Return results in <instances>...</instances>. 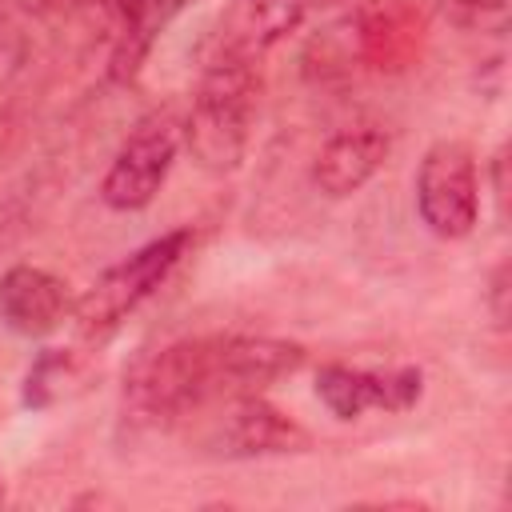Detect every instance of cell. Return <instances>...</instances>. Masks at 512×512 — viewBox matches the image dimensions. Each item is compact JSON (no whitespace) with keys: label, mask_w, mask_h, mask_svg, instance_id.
I'll return each instance as SVG.
<instances>
[{"label":"cell","mask_w":512,"mask_h":512,"mask_svg":"<svg viewBox=\"0 0 512 512\" xmlns=\"http://www.w3.org/2000/svg\"><path fill=\"white\" fill-rule=\"evenodd\" d=\"M304 364V348L296 340L276 336H188L176 340L124 380V412L136 424L168 428L216 400H232L244 392H260Z\"/></svg>","instance_id":"1"},{"label":"cell","mask_w":512,"mask_h":512,"mask_svg":"<svg viewBox=\"0 0 512 512\" xmlns=\"http://www.w3.org/2000/svg\"><path fill=\"white\" fill-rule=\"evenodd\" d=\"M256 92H260V64L256 60H232V56H204L192 108L180 120L184 144L192 160L204 172H232L240 168L252 136L256 116Z\"/></svg>","instance_id":"2"},{"label":"cell","mask_w":512,"mask_h":512,"mask_svg":"<svg viewBox=\"0 0 512 512\" xmlns=\"http://www.w3.org/2000/svg\"><path fill=\"white\" fill-rule=\"evenodd\" d=\"M192 248V228H172L156 240H148L144 248H136L132 256H124L120 264L104 268L88 288L84 296L76 300L72 316H76V328L84 336H104L112 332L120 320H128L168 276L172 268L188 256Z\"/></svg>","instance_id":"3"},{"label":"cell","mask_w":512,"mask_h":512,"mask_svg":"<svg viewBox=\"0 0 512 512\" xmlns=\"http://www.w3.org/2000/svg\"><path fill=\"white\" fill-rule=\"evenodd\" d=\"M184 128L172 108L148 112L116 148L104 180H100V200L112 212H136L148 208L160 192V184L172 172V160L180 152Z\"/></svg>","instance_id":"4"},{"label":"cell","mask_w":512,"mask_h":512,"mask_svg":"<svg viewBox=\"0 0 512 512\" xmlns=\"http://www.w3.org/2000/svg\"><path fill=\"white\" fill-rule=\"evenodd\" d=\"M416 208L432 236L464 240L480 220L476 156L464 140H436L416 168Z\"/></svg>","instance_id":"5"},{"label":"cell","mask_w":512,"mask_h":512,"mask_svg":"<svg viewBox=\"0 0 512 512\" xmlns=\"http://www.w3.org/2000/svg\"><path fill=\"white\" fill-rule=\"evenodd\" d=\"M316 396L336 420H356L364 412H408L424 396V372L412 364L400 368L324 364L316 372Z\"/></svg>","instance_id":"6"},{"label":"cell","mask_w":512,"mask_h":512,"mask_svg":"<svg viewBox=\"0 0 512 512\" xmlns=\"http://www.w3.org/2000/svg\"><path fill=\"white\" fill-rule=\"evenodd\" d=\"M312 444L308 428L268 404L260 392H244L224 400V416L212 428V448L220 456L252 460V456H288Z\"/></svg>","instance_id":"7"},{"label":"cell","mask_w":512,"mask_h":512,"mask_svg":"<svg viewBox=\"0 0 512 512\" xmlns=\"http://www.w3.org/2000/svg\"><path fill=\"white\" fill-rule=\"evenodd\" d=\"M308 0H232L204 40V56L256 60L304 20Z\"/></svg>","instance_id":"8"},{"label":"cell","mask_w":512,"mask_h":512,"mask_svg":"<svg viewBox=\"0 0 512 512\" xmlns=\"http://www.w3.org/2000/svg\"><path fill=\"white\" fill-rule=\"evenodd\" d=\"M72 312L68 284L36 264H12L0 276V324L16 336H48Z\"/></svg>","instance_id":"9"},{"label":"cell","mask_w":512,"mask_h":512,"mask_svg":"<svg viewBox=\"0 0 512 512\" xmlns=\"http://www.w3.org/2000/svg\"><path fill=\"white\" fill-rule=\"evenodd\" d=\"M388 156V132L376 124H352L324 140L312 164V180L324 196H352L360 192Z\"/></svg>","instance_id":"10"},{"label":"cell","mask_w":512,"mask_h":512,"mask_svg":"<svg viewBox=\"0 0 512 512\" xmlns=\"http://www.w3.org/2000/svg\"><path fill=\"white\" fill-rule=\"evenodd\" d=\"M192 0H116V16H120V32H116V48H112V64L108 72L116 80H132L148 56V48L156 44V36L188 8Z\"/></svg>","instance_id":"11"},{"label":"cell","mask_w":512,"mask_h":512,"mask_svg":"<svg viewBox=\"0 0 512 512\" xmlns=\"http://www.w3.org/2000/svg\"><path fill=\"white\" fill-rule=\"evenodd\" d=\"M72 380H76L72 356L60 352V348H48V352H40V360L32 364V372L24 380V404L28 408H48L68 392Z\"/></svg>","instance_id":"12"},{"label":"cell","mask_w":512,"mask_h":512,"mask_svg":"<svg viewBox=\"0 0 512 512\" xmlns=\"http://www.w3.org/2000/svg\"><path fill=\"white\" fill-rule=\"evenodd\" d=\"M488 308L496 328H508V264H496L492 284H488Z\"/></svg>","instance_id":"13"},{"label":"cell","mask_w":512,"mask_h":512,"mask_svg":"<svg viewBox=\"0 0 512 512\" xmlns=\"http://www.w3.org/2000/svg\"><path fill=\"white\" fill-rule=\"evenodd\" d=\"M504 4L508 0H448V8L456 12V20H464V24H480L488 16H500Z\"/></svg>","instance_id":"14"},{"label":"cell","mask_w":512,"mask_h":512,"mask_svg":"<svg viewBox=\"0 0 512 512\" xmlns=\"http://www.w3.org/2000/svg\"><path fill=\"white\" fill-rule=\"evenodd\" d=\"M320 4H340V0H320Z\"/></svg>","instance_id":"15"},{"label":"cell","mask_w":512,"mask_h":512,"mask_svg":"<svg viewBox=\"0 0 512 512\" xmlns=\"http://www.w3.org/2000/svg\"><path fill=\"white\" fill-rule=\"evenodd\" d=\"M0 504H4V488H0Z\"/></svg>","instance_id":"16"}]
</instances>
